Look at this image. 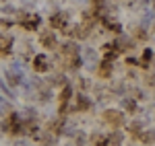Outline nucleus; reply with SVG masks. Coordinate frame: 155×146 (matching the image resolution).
I'll list each match as a JSON object with an SVG mask.
<instances>
[{"label": "nucleus", "instance_id": "obj_7", "mask_svg": "<svg viewBox=\"0 0 155 146\" xmlns=\"http://www.w3.org/2000/svg\"><path fill=\"white\" fill-rule=\"evenodd\" d=\"M97 76H99V78H104V80H106V78H110V76H112V62H101V64H99V68H97Z\"/></svg>", "mask_w": 155, "mask_h": 146}, {"label": "nucleus", "instance_id": "obj_5", "mask_svg": "<svg viewBox=\"0 0 155 146\" xmlns=\"http://www.w3.org/2000/svg\"><path fill=\"white\" fill-rule=\"evenodd\" d=\"M50 27H54V29H64L66 27V14H54V17H50Z\"/></svg>", "mask_w": 155, "mask_h": 146}, {"label": "nucleus", "instance_id": "obj_1", "mask_svg": "<svg viewBox=\"0 0 155 146\" xmlns=\"http://www.w3.org/2000/svg\"><path fill=\"white\" fill-rule=\"evenodd\" d=\"M101 120H104V123H106L107 128H112V130H120V128L126 123L124 111H120V109H106L101 113Z\"/></svg>", "mask_w": 155, "mask_h": 146}, {"label": "nucleus", "instance_id": "obj_9", "mask_svg": "<svg viewBox=\"0 0 155 146\" xmlns=\"http://www.w3.org/2000/svg\"><path fill=\"white\" fill-rule=\"evenodd\" d=\"M137 140H141L143 144H155V130H147V128H145L143 132L139 134Z\"/></svg>", "mask_w": 155, "mask_h": 146}, {"label": "nucleus", "instance_id": "obj_8", "mask_svg": "<svg viewBox=\"0 0 155 146\" xmlns=\"http://www.w3.org/2000/svg\"><path fill=\"white\" fill-rule=\"evenodd\" d=\"M21 25H23L25 29H35L37 25H39V17L37 14H27L21 19Z\"/></svg>", "mask_w": 155, "mask_h": 146}, {"label": "nucleus", "instance_id": "obj_4", "mask_svg": "<svg viewBox=\"0 0 155 146\" xmlns=\"http://www.w3.org/2000/svg\"><path fill=\"white\" fill-rule=\"evenodd\" d=\"M124 142V132L122 130H112L107 134V146H122Z\"/></svg>", "mask_w": 155, "mask_h": 146}, {"label": "nucleus", "instance_id": "obj_13", "mask_svg": "<svg viewBox=\"0 0 155 146\" xmlns=\"http://www.w3.org/2000/svg\"><path fill=\"white\" fill-rule=\"evenodd\" d=\"M151 56H153V54H151V49H147V51L143 54V66H147V62L151 60Z\"/></svg>", "mask_w": 155, "mask_h": 146}, {"label": "nucleus", "instance_id": "obj_12", "mask_svg": "<svg viewBox=\"0 0 155 146\" xmlns=\"http://www.w3.org/2000/svg\"><path fill=\"white\" fill-rule=\"evenodd\" d=\"M74 144L77 146H85L87 144V136L81 134V132H77V136H74Z\"/></svg>", "mask_w": 155, "mask_h": 146}, {"label": "nucleus", "instance_id": "obj_11", "mask_svg": "<svg viewBox=\"0 0 155 146\" xmlns=\"http://www.w3.org/2000/svg\"><path fill=\"white\" fill-rule=\"evenodd\" d=\"M41 45H44V48H56V35H54V33H44V35H41Z\"/></svg>", "mask_w": 155, "mask_h": 146}, {"label": "nucleus", "instance_id": "obj_10", "mask_svg": "<svg viewBox=\"0 0 155 146\" xmlns=\"http://www.w3.org/2000/svg\"><path fill=\"white\" fill-rule=\"evenodd\" d=\"M122 109L126 113H137V101L132 97H124L122 99Z\"/></svg>", "mask_w": 155, "mask_h": 146}, {"label": "nucleus", "instance_id": "obj_14", "mask_svg": "<svg viewBox=\"0 0 155 146\" xmlns=\"http://www.w3.org/2000/svg\"><path fill=\"white\" fill-rule=\"evenodd\" d=\"M95 2H101V0H95Z\"/></svg>", "mask_w": 155, "mask_h": 146}, {"label": "nucleus", "instance_id": "obj_6", "mask_svg": "<svg viewBox=\"0 0 155 146\" xmlns=\"http://www.w3.org/2000/svg\"><path fill=\"white\" fill-rule=\"evenodd\" d=\"M12 48V39L8 35H0V56H8Z\"/></svg>", "mask_w": 155, "mask_h": 146}, {"label": "nucleus", "instance_id": "obj_15", "mask_svg": "<svg viewBox=\"0 0 155 146\" xmlns=\"http://www.w3.org/2000/svg\"><path fill=\"white\" fill-rule=\"evenodd\" d=\"M0 95H2V93H0Z\"/></svg>", "mask_w": 155, "mask_h": 146}, {"label": "nucleus", "instance_id": "obj_2", "mask_svg": "<svg viewBox=\"0 0 155 146\" xmlns=\"http://www.w3.org/2000/svg\"><path fill=\"white\" fill-rule=\"evenodd\" d=\"M74 99H77V103H74V107H72V111H74V113H87V111L93 107L91 99L87 97L85 93H79V95H77Z\"/></svg>", "mask_w": 155, "mask_h": 146}, {"label": "nucleus", "instance_id": "obj_3", "mask_svg": "<svg viewBox=\"0 0 155 146\" xmlns=\"http://www.w3.org/2000/svg\"><path fill=\"white\" fill-rule=\"evenodd\" d=\"M33 70L39 72V74H46L50 70V62H48V58H46L44 54H39V56L33 58Z\"/></svg>", "mask_w": 155, "mask_h": 146}]
</instances>
